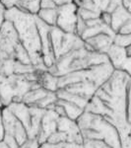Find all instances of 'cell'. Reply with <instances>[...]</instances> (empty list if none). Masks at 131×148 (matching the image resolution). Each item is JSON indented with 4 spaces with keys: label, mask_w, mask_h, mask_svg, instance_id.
Wrapping results in <instances>:
<instances>
[{
    "label": "cell",
    "mask_w": 131,
    "mask_h": 148,
    "mask_svg": "<svg viewBox=\"0 0 131 148\" xmlns=\"http://www.w3.org/2000/svg\"><path fill=\"white\" fill-rule=\"evenodd\" d=\"M3 141L10 148H20V145H19V143L17 142V140L9 134H4Z\"/></svg>",
    "instance_id": "83f0119b"
},
{
    "label": "cell",
    "mask_w": 131,
    "mask_h": 148,
    "mask_svg": "<svg viewBox=\"0 0 131 148\" xmlns=\"http://www.w3.org/2000/svg\"><path fill=\"white\" fill-rule=\"evenodd\" d=\"M113 45L123 49H127L131 46V35H123V34H115L113 38Z\"/></svg>",
    "instance_id": "cb8c5ba5"
},
{
    "label": "cell",
    "mask_w": 131,
    "mask_h": 148,
    "mask_svg": "<svg viewBox=\"0 0 131 148\" xmlns=\"http://www.w3.org/2000/svg\"><path fill=\"white\" fill-rule=\"evenodd\" d=\"M101 20L102 22L106 24L108 26H111V14L108 13V12H102L101 14Z\"/></svg>",
    "instance_id": "1f68e13d"
},
{
    "label": "cell",
    "mask_w": 131,
    "mask_h": 148,
    "mask_svg": "<svg viewBox=\"0 0 131 148\" xmlns=\"http://www.w3.org/2000/svg\"><path fill=\"white\" fill-rule=\"evenodd\" d=\"M84 148H111L104 140H94V139H84L83 141Z\"/></svg>",
    "instance_id": "484cf974"
},
{
    "label": "cell",
    "mask_w": 131,
    "mask_h": 148,
    "mask_svg": "<svg viewBox=\"0 0 131 148\" xmlns=\"http://www.w3.org/2000/svg\"><path fill=\"white\" fill-rule=\"evenodd\" d=\"M40 70L25 75H0V99L4 107L12 103L22 102L24 96L35 88L42 87L39 82Z\"/></svg>",
    "instance_id": "277c9868"
},
{
    "label": "cell",
    "mask_w": 131,
    "mask_h": 148,
    "mask_svg": "<svg viewBox=\"0 0 131 148\" xmlns=\"http://www.w3.org/2000/svg\"><path fill=\"white\" fill-rule=\"evenodd\" d=\"M106 62H109V59L106 53L90 51L86 47H83L58 58L55 64L48 68L47 71L54 74L57 77H60L68 73L83 70Z\"/></svg>",
    "instance_id": "3957f363"
},
{
    "label": "cell",
    "mask_w": 131,
    "mask_h": 148,
    "mask_svg": "<svg viewBox=\"0 0 131 148\" xmlns=\"http://www.w3.org/2000/svg\"><path fill=\"white\" fill-rule=\"evenodd\" d=\"M127 120L128 123L131 125V78L128 82L127 86Z\"/></svg>",
    "instance_id": "4316f807"
},
{
    "label": "cell",
    "mask_w": 131,
    "mask_h": 148,
    "mask_svg": "<svg viewBox=\"0 0 131 148\" xmlns=\"http://www.w3.org/2000/svg\"><path fill=\"white\" fill-rule=\"evenodd\" d=\"M5 20L13 24L21 42L28 51L32 64L39 70H48L42 59V42L35 15L24 12L17 7L8 9L5 12Z\"/></svg>",
    "instance_id": "6da1fadb"
},
{
    "label": "cell",
    "mask_w": 131,
    "mask_h": 148,
    "mask_svg": "<svg viewBox=\"0 0 131 148\" xmlns=\"http://www.w3.org/2000/svg\"><path fill=\"white\" fill-rule=\"evenodd\" d=\"M50 39L56 60L69 52L85 47V42L81 37L76 34L63 32L56 26L50 29Z\"/></svg>",
    "instance_id": "52a82bcc"
},
{
    "label": "cell",
    "mask_w": 131,
    "mask_h": 148,
    "mask_svg": "<svg viewBox=\"0 0 131 148\" xmlns=\"http://www.w3.org/2000/svg\"><path fill=\"white\" fill-rule=\"evenodd\" d=\"M126 51H127V54L129 56H131V46H129L127 47V49H126Z\"/></svg>",
    "instance_id": "f35d334b"
},
{
    "label": "cell",
    "mask_w": 131,
    "mask_h": 148,
    "mask_svg": "<svg viewBox=\"0 0 131 148\" xmlns=\"http://www.w3.org/2000/svg\"><path fill=\"white\" fill-rule=\"evenodd\" d=\"M57 11H58V16H57L56 27L62 30L63 32L76 34V28L79 19L77 5L72 2L62 6H58Z\"/></svg>",
    "instance_id": "9c48e42d"
},
{
    "label": "cell",
    "mask_w": 131,
    "mask_h": 148,
    "mask_svg": "<svg viewBox=\"0 0 131 148\" xmlns=\"http://www.w3.org/2000/svg\"><path fill=\"white\" fill-rule=\"evenodd\" d=\"M114 70L115 69L113 68V64L111 62H106L87 69H83V70L68 73L59 77L58 89H61L73 83L79 82L94 83L100 88L109 79Z\"/></svg>",
    "instance_id": "8992f818"
},
{
    "label": "cell",
    "mask_w": 131,
    "mask_h": 148,
    "mask_svg": "<svg viewBox=\"0 0 131 148\" xmlns=\"http://www.w3.org/2000/svg\"><path fill=\"white\" fill-rule=\"evenodd\" d=\"M5 12H6L5 7L2 5V3L0 2V28L3 25L4 21H5Z\"/></svg>",
    "instance_id": "836d02e7"
},
{
    "label": "cell",
    "mask_w": 131,
    "mask_h": 148,
    "mask_svg": "<svg viewBox=\"0 0 131 148\" xmlns=\"http://www.w3.org/2000/svg\"><path fill=\"white\" fill-rule=\"evenodd\" d=\"M58 79L59 77H57L54 74L50 73L49 71L40 70V74H39L40 85L42 88H44L46 90H47V91L57 92V90H58Z\"/></svg>",
    "instance_id": "ac0fdd59"
},
{
    "label": "cell",
    "mask_w": 131,
    "mask_h": 148,
    "mask_svg": "<svg viewBox=\"0 0 131 148\" xmlns=\"http://www.w3.org/2000/svg\"><path fill=\"white\" fill-rule=\"evenodd\" d=\"M59 114L52 109H46V113L42 119L40 130L38 135V141L40 144H44L46 142L47 138L57 131V121L59 119Z\"/></svg>",
    "instance_id": "7c38bea8"
},
{
    "label": "cell",
    "mask_w": 131,
    "mask_h": 148,
    "mask_svg": "<svg viewBox=\"0 0 131 148\" xmlns=\"http://www.w3.org/2000/svg\"><path fill=\"white\" fill-rule=\"evenodd\" d=\"M123 6L131 13V0H122Z\"/></svg>",
    "instance_id": "8d00e7d4"
},
{
    "label": "cell",
    "mask_w": 131,
    "mask_h": 148,
    "mask_svg": "<svg viewBox=\"0 0 131 148\" xmlns=\"http://www.w3.org/2000/svg\"><path fill=\"white\" fill-rule=\"evenodd\" d=\"M56 95H57V98H58V99L64 100V101H67V102H70V103H73V104L77 105L78 107L82 108L83 110L86 109L88 103H89V101L84 99V98H82L80 96H77V95H75V94H71V93L65 91V90H63V89H58V90H57Z\"/></svg>",
    "instance_id": "44dd1931"
},
{
    "label": "cell",
    "mask_w": 131,
    "mask_h": 148,
    "mask_svg": "<svg viewBox=\"0 0 131 148\" xmlns=\"http://www.w3.org/2000/svg\"><path fill=\"white\" fill-rule=\"evenodd\" d=\"M12 113L14 114V116L18 119L21 123H23V125L26 127V130L28 131V135L31 130V112H30V107L27 106L26 104H24L23 102H18V103H12L7 107Z\"/></svg>",
    "instance_id": "9a60e30c"
},
{
    "label": "cell",
    "mask_w": 131,
    "mask_h": 148,
    "mask_svg": "<svg viewBox=\"0 0 131 148\" xmlns=\"http://www.w3.org/2000/svg\"><path fill=\"white\" fill-rule=\"evenodd\" d=\"M31 112V130L29 132V139H37L40 130V123L46 110L30 107Z\"/></svg>",
    "instance_id": "e0dca14e"
},
{
    "label": "cell",
    "mask_w": 131,
    "mask_h": 148,
    "mask_svg": "<svg viewBox=\"0 0 131 148\" xmlns=\"http://www.w3.org/2000/svg\"><path fill=\"white\" fill-rule=\"evenodd\" d=\"M0 2L2 3V5L5 7L6 10L11 8L16 7V3H17V0H0Z\"/></svg>",
    "instance_id": "d6a6232c"
},
{
    "label": "cell",
    "mask_w": 131,
    "mask_h": 148,
    "mask_svg": "<svg viewBox=\"0 0 131 148\" xmlns=\"http://www.w3.org/2000/svg\"><path fill=\"white\" fill-rule=\"evenodd\" d=\"M0 148H10V147H9L8 145H7L6 143L2 140V141H0Z\"/></svg>",
    "instance_id": "74e56055"
},
{
    "label": "cell",
    "mask_w": 131,
    "mask_h": 148,
    "mask_svg": "<svg viewBox=\"0 0 131 148\" xmlns=\"http://www.w3.org/2000/svg\"><path fill=\"white\" fill-rule=\"evenodd\" d=\"M20 148H40V144L38 139H28Z\"/></svg>",
    "instance_id": "f546056e"
},
{
    "label": "cell",
    "mask_w": 131,
    "mask_h": 148,
    "mask_svg": "<svg viewBox=\"0 0 131 148\" xmlns=\"http://www.w3.org/2000/svg\"><path fill=\"white\" fill-rule=\"evenodd\" d=\"M40 1L42 0H17L16 7L32 15H37L40 10Z\"/></svg>",
    "instance_id": "7402d4cb"
},
{
    "label": "cell",
    "mask_w": 131,
    "mask_h": 148,
    "mask_svg": "<svg viewBox=\"0 0 131 148\" xmlns=\"http://www.w3.org/2000/svg\"><path fill=\"white\" fill-rule=\"evenodd\" d=\"M35 21L39 28V33L40 37V42H42V59L44 63L46 66L47 69L53 66L56 62L55 56L53 53L50 39V29L51 27L48 26L46 23L42 21L40 19L35 15Z\"/></svg>",
    "instance_id": "30bf717a"
},
{
    "label": "cell",
    "mask_w": 131,
    "mask_h": 148,
    "mask_svg": "<svg viewBox=\"0 0 131 148\" xmlns=\"http://www.w3.org/2000/svg\"><path fill=\"white\" fill-rule=\"evenodd\" d=\"M106 56L115 70L123 71L131 76V56L127 54L126 49L113 45L106 52Z\"/></svg>",
    "instance_id": "8fae6325"
},
{
    "label": "cell",
    "mask_w": 131,
    "mask_h": 148,
    "mask_svg": "<svg viewBox=\"0 0 131 148\" xmlns=\"http://www.w3.org/2000/svg\"><path fill=\"white\" fill-rule=\"evenodd\" d=\"M56 104H58L59 106H61L65 112V114L68 119L72 121H77L78 119L82 116V114L85 112V110H83L82 108L78 107L77 105L73 104V103L64 101V100L57 99Z\"/></svg>",
    "instance_id": "d6986e66"
},
{
    "label": "cell",
    "mask_w": 131,
    "mask_h": 148,
    "mask_svg": "<svg viewBox=\"0 0 131 148\" xmlns=\"http://www.w3.org/2000/svg\"><path fill=\"white\" fill-rule=\"evenodd\" d=\"M117 34H123V35H131V18L127 22H125L121 26Z\"/></svg>",
    "instance_id": "f1b7e54d"
},
{
    "label": "cell",
    "mask_w": 131,
    "mask_h": 148,
    "mask_svg": "<svg viewBox=\"0 0 131 148\" xmlns=\"http://www.w3.org/2000/svg\"><path fill=\"white\" fill-rule=\"evenodd\" d=\"M54 3L56 4L57 7L58 6H62L65 5V4H69V3H72L73 0H52Z\"/></svg>",
    "instance_id": "d590c367"
},
{
    "label": "cell",
    "mask_w": 131,
    "mask_h": 148,
    "mask_svg": "<svg viewBox=\"0 0 131 148\" xmlns=\"http://www.w3.org/2000/svg\"><path fill=\"white\" fill-rule=\"evenodd\" d=\"M49 91H47V90H46L42 87L35 88V89H33V90H31V91H29L27 94L24 96L22 102L29 107H34L38 102L40 101L42 98L46 97Z\"/></svg>",
    "instance_id": "ffe728a7"
},
{
    "label": "cell",
    "mask_w": 131,
    "mask_h": 148,
    "mask_svg": "<svg viewBox=\"0 0 131 148\" xmlns=\"http://www.w3.org/2000/svg\"><path fill=\"white\" fill-rule=\"evenodd\" d=\"M101 14L97 11L93 10H88V9H83V8H78V15L82 19L83 21H89V20H94V19H99L101 17Z\"/></svg>",
    "instance_id": "d4e9b609"
},
{
    "label": "cell",
    "mask_w": 131,
    "mask_h": 148,
    "mask_svg": "<svg viewBox=\"0 0 131 148\" xmlns=\"http://www.w3.org/2000/svg\"><path fill=\"white\" fill-rule=\"evenodd\" d=\"M15 59L24 64H32L28 51L21 42L14 25L5 20L0 28V61Z\"/></svg>",
    "instance_id": "5b68a950"
},
{
    "label": "cell",
    "mask_w": 131,
    "mask_h": 148,
    "mask_svg": "<svg viewBox=\"0 0 131 148\" xmlns=\"http://www.w3.org/2000/svg\"><path fill=\"white\" fill-rule=\"evenodd\" d=\"M131 18V13L121 4L111 13V28L115 34H117L121 26Z\"/></svg>",
    "instance_id": "2e32d148"
},
{
    "label": "cell",
    "mask_w": 131,
    "mask_h": 148,
    "mask_svg": "<svg viewBox=\"0 0 131 148\" xmlns=\"http://www.w3.org/2000/svg\"><path fill=\"white\" fill-rule=\"evenodd\" d=\"M37 16L40 20L44 21L50 27H55L57 22V16H58V11L57 8L54 9H40Z\"/></svg>",
    "instance_id": "603a6c76"
},
{
    "label": "cell",
    "mask_w": 131,
    "mask_h": 148,
    "mask_svg": "<svg viewBox=\"0 0 131 148\" xmlns=\"http://www.w3.org/2000/svg\"><path fill=\"white\" fill-rule=\"evenodd\" d=\"M61 89L90 101L95 96V94H96L97 90L99 89V87L96 84H94V83L79 82V83H73V84L67 85L65 87L61 88Z\"/></svg>",
    "instance_id": "5bb4252c"
},
{
    "label": "cell",
    "mask_w": 131,
    "mask_h": 148,
    "mask_svg": "<svg viewBox=\"0 0 131 148\" xmlns=\"http://www.w3.org/2000/svg\"><path fill=\"white\" fill-rule=\"evenodd\" d=\"M3 108H5V107H4L3 103H2L1 99H0V110H2V109H3Z\"/></svg>",
    "instance_id": "ab89813d"
},
{
    "label": "cell",
    "mask_w": 131,
    "mask_h": 148,
    "mask_svg": "<svg viewBox=\"0 0 131 148\" xmlns=\"http://www.w3.org/2000/svg\"><path fill=\"white\" fill-rule=\"evenodd\" d=\"M57 5L52 0H42L40 1V9H54Z\"/></svg>",
    "instance_id": "4dcf8cb0"
},
{
    "label": "cell",
    "mask_w": 131,
    "mask_h": 148,
    "mask_svg": "<svg viewBox=\"0 0 131 148\" xmlns=\"http://www.w3.org/2000/svg\"><path fill=\"white\" fill-rule=\"evenodd\" d=\"M1 113L4 132L15 138L21 147L29 139L27 130L7 107L2 109Z\"/></svg>",
    "instance_id": "ba28073f"
},
{
    "label": "cell",
    "mask_w": 131,
    "mask_h": 148,
    "mask_svg": "<svg viewBox=\"0 0 131 148\" xmlns=\"http://www.w3.org/2000/svg\"><path fill=\"white\" fill-rule=\"evenodd\" d=\"M113 36L108 34H99L84 40L85 47L90 51L106 54L109 47L113 45Z\"/></svg>",
    "instance_id": "4fadbf2b"
},
{
    "label": "cell",
    "mask_w": 131,
    "mask_h": 148,
    "mask_svg": "<svg viewBox=\"0 0 131 148\" xmlns=\"http://www.w3.org/2000/svg\"><path fill=\"white\" fill-rule=\"evenodd\" d=\"M76 121L80 127L83 139L104 140L111 148H122L117 128L102 116L84 112Z\"/></svg>",
    "instance_id": "7a4b0ae2"
},
{
    "label": "cell",
    "mask_w": 131,
    "mask_h": 148,
    "mask_svg": "<svg viewBox=\"0 0 131 148\" xmlns=\"http://www.w3.org/2000/svg\"><path fill=\"white\" fill-rule=\"evenodd\" d=\"M2 110H0V141H2L4 138V127H3V121H2V113H1Z\"/></svg>",
    "instance_id": "e575fe53"
}]
</instances>
